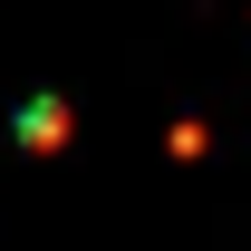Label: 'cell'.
I'll return each instance as SVG.
<instances>
[{
    "label": "cell",
    "instance_id": "cell-1",
    "mask_svg": "<svg viewBox=\"0 0 251 251\" xmlns=\"http://www.w3.org/2000/svg\"><path fill=\"white\" fill-rule=\"evenodd\" d=\"M68 135H77V106H68V97H29V106H20V145H29V155H58Z\"/></svg>",
    "mask_w": 251,
    "mask_h": 251
},
{
    "label": "cell",
    "instance_id": "cell-2",
    "mask_svg": "<svg viewBox=\"0 0 251 251\" xmlns=\"http://www.w3.org/2000/svg\"><path fill=\"white\" fill-rule=\"evenodd\" d=\"M164 155H174V164H203V155H213V126H203V116H174V126H164Z\"/></svg>",
    "mask_w": 251,
    "mask_h": 251
}]
</instances>
